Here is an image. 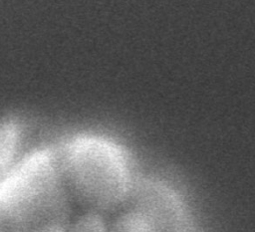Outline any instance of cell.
<instances>
[{
	"mask_svg": "<svg viewBox=\"0 0 255 232\" xmlns=\"http://www.w3.org/2000/svg\"><path fill=\"white\" fill-rule=\"evenodd\" d=\"M30 232H66L65 227H48V228H42Z\"/></svg>",
	"mask_w": 255,
	"mask_h": 232,
	"instance_id": "7",
	"label": "cell"
},
{
	"mask_svg": "<svg viewBox=\"0 0 255 232\" xmlns=\"http://www.w3.org/2000/svg\"><path fill=\"white\" fill-rule=\"evenodd\" d=\"M109 232H156L148 218L134 206L128 204L114 214Z\"/></svg>",
	"mask_w": 255,
	"mask_h": 232,
	"instance_id": "5",
	"label": "cell"
},
{
	"mask_svg": "<svg viewBox=\"0 0 255 232\" xmlns=\"http://www.w3.org/2000/svg\"><path fill=\"white\" fill-rule=\"evenodd\" d=\"M71 203L56 149H34L0 179V232L65 227Z\"/></svg>",
	"mask_w": 255,
	"mask_h": 232,
	"instance_id": "2",
	"label": "cell"
},
{
	"mask_svg": "<svg viewBox=\"0 0 255 232\" xmlns=\"http://www.w3.org/2000/svg\"><path fill=\"white\" fill-rule=\"evenodd\" d=\"M128 204L141 211L156 232H193L184 202L161 180L139 176Z\"/></svg>",
	"mask_w": 255,
	"mask_h": 232,
	"instance_id": "3",
	"label": "cell"
},
{
	"mask_svg": "<svg viewBox=\"0 0 255 232\" xmlns=\"http://www.w3.org/2000/svg\"><path fill=\"white\" fill-rule=\"evenodd\" d=\"M56 153L66 190L82 209L108 215L129 203L139 176L122 144L82 133L66 139Z\"/></svg>",
	"mask_w": 255,
	"mask_h": 232,
	"instance_id": "1",
	"label": "cell"
},
{
	"mask_svg": "<svg viewBox=\"0 0 255 232\" xmlns=\"http://www.w3.org/2000/svg\"><path fill=\"white\" fill-rule=\"evenodd\" d=\"M108 215L98 211L82 209V211L70 217L65 226L66 232H109L110 220Z\"/></svg>",
	"mask_w": 255,
	"mask_h": 232,
	"instance_id": "6",
	"label": "cell"
},
{
	"mask_svg": "<svg viewBox=\"0 0 255 232\" xmlns=\"http://www.w3.org/2000/svg\"><path fill=\"white\" fill-rule=\"evenodd\" d=\"M21 140L19 123L12 118L0 120V179L12 168L17 159Z\"/></svg>",
	"mask_w": 255,
	"mask_h": 232,
	"instance_id": "4",
	"label": "cell"
}]
</instances>
